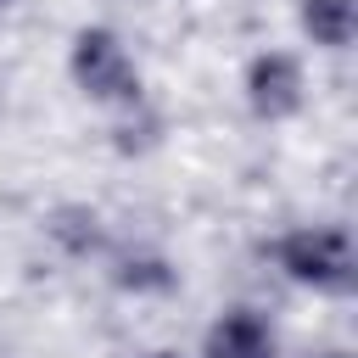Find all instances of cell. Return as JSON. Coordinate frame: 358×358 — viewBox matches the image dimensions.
<instances>
[{
  "label": "cell",
  "instance_id": "52a82bcc",
  "mask_svg": "<svg viewBox=\"0 0 358 358\" xmlns=\"http://www.w3.org/2000/svg\"><path fill=\"white\" fill-rule=\"evenodd\" d=\"M296 22L313 45L324 50H347L352 45V28H358V6L352 0H302L296 6Z\"/></svg>",
  "mask_w": 358,
  "mask_h": 358
},
{
  "label": "cell",
  "instance_id": "6da1fadb",
  "mask_svg": "<svg viewBox=\"0 0 358 358\" xmlns=\"http://www.w3.org/2000/svg\"><path fill=\"white\" fill-rule=\"evenodd\" d=\"M268 257L291 285H313L324 296H352L358 285V257L341 224H296L268 246Z\"/></svg>",
  "mask_w": 358,
  "mask_h": 358
},
{
  "label": "cell",
  "instance_id": "5b68a950",
  "mask_svg": "<svg viewBox=\"0 0 358 358\" xmlns=\"http://www.w3.org/2000/svg\"><path fill=\"white\" fill-rule=\"evenodd\" d=\"M45 235H50L67 257H95V252H106V224H101V213L84 207V201H62V207H50Z\"/></svg>",
  "mask_w": 358,
  "mask_h": 358
},
{
  "label": "cell",
  "instance_id": "9c48e42d",
  "mask_svg": "<svg viewBox=\"0 0 358 358\" xmlns=\"http://www.w3.org/2000/svg\"><path fill=\"white\" fill-rule=\"evenodd\" d=\"M140 358H185V352H173V347H157V352H140Z\"/></svg>",
  "mask_w": 358,
  "mask_h": 358
},
{
  "label": "cell",
  "instance_id": "3957f363",
  "mask_svg": "<svg viewBox=\"0 0 358 358\" xmlns=\"http://www.w3.org/2000/svg\"><path fill=\"white\" fill-rule=\"evenodd\" d=\"M302 95H308V78H302V62L291 50H263L246 62V106L263 117V123H285L302 112Z\"/></svg>",
  "mask_w": 358,
  "mask_h": 358
},
{
  "label": "cell",
  "instance_id": "8fae6325",
  "mask_svg": "<svg viewBox=\"0 0 358 358\" xmlns=\"http://www.w3.org/2000/svg\"><path fill=\"white\" fill-rule=\"evenodd\" d=\"M0 6H6V0H0Z\"/></svg>",
  "mask_w": 358,
  "mask_h": 358
},
{
  "label": "cell",
  "instance_id": "ba28073f",
  "mask_svg": "<svg viewBox=\"0 0 358 358\" xmlns=\"http://www.w3.org/2000/svg\"><path fill=\"white\" fill-rule=\"evenodd\" d=\"M123 117H117V129H112V145L123 151V157H134V151H151L157 145V134H162V117L157 112H145V95L134 101V106H117Z\"/></svg>",
  "mask_w": 358,
  "mask_h": 358
},
{
  "label": "cell",
  "instance_id": "8992f818",
  "mask_svg": "<svg viewBox=\"0 0 358 358\" xmlns=\"http://www.w3.org/2000/svg\"><path fill=\"white\" fill-rule=\"evenodd\" d=\"M112 285L129 291V296H168V291L179 285V268H173L162 252L134 246V252H117V257H112Z\"/></svg>",
  "mask_w": 358,
  "mask_h": 358
},
{
  "label": "cell",
  "instance_id": "7a4b0ae2",
  "mask_svg": "<svg viewBox=\"0 0 358 358\" xmlns=\"http://www.w3.org/2000/svg\"><path fill=\"white\" fill-rule=\"evenodd\" d=\"M67 73L101 106H134L140 101V67L112 28H78L73 50H67Z\"/></svg>",
  "mask_w": 358,
  "mask_h": 358
},
{
  "label": "cell",
  "instance_id": "30bf717a",
  "mask_svg": "<svg viewBox=\"0 0 358 358\" xmlns=\"http://www.w3.org/2000/svg\"><path fill=\"white\" fill-rule=\"evenodd\" d=\"M319 358H352V352H347V347H330V352H319Z\"/></svg>",
  "mask_w": 358,
  "mask_h": 358
},
{
  "label": "cell",
  "instance_id": "277c9868",
  "mask_svg": "<svg viewBox=\"0 0 358 358\" xmlns=\"http://www.w3.org/2000/svg\"><path fill=\"white\" fill-rule=\"evenodd\" d=\"M201 358H280V341L268 330L263 313L252 308H224L207 336H201Z\"/></svg>",
  "mask_w": 358,
  "mask_h": 358
}]
</instances>
